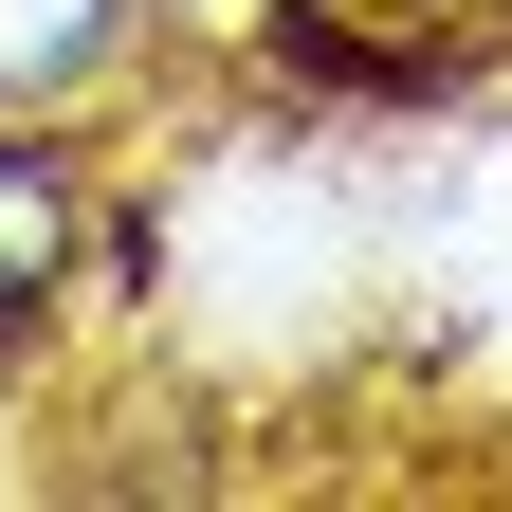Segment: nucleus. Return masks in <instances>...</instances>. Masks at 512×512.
I'll use <instances>...</instances> for the list:
<instances>
[{
    "instance_id": "f257e3e1",
    "label": "nucleus",
    "mask_w": 512,
    "mask_h": 512,
    "mask_svg": "<svg viewBox=\"0 0 512 512\" xmlns=\"http://www.w3.org/2000/svg\"><path fill=\"white\" fill-rule=\"evenodd\" d=\"M74 293V183H55L37 147H0V311Z\"/></svg>"
},
{
    "instance_id": "f03ea898",
    "label": "nucleus",
    "mask_w": 512,
    "mask_h": 512,
    "mask_svg": "<svg viewBox=\"0 0 512 512\" xmlns=\"http://www.w3.org/2000/svg\"><path fill=\"white\" fill-rule=\"evenodd\" d=\"M110 37H128V0H0V92H74L110 74Z\"/></svg>"
}]
</instances>
